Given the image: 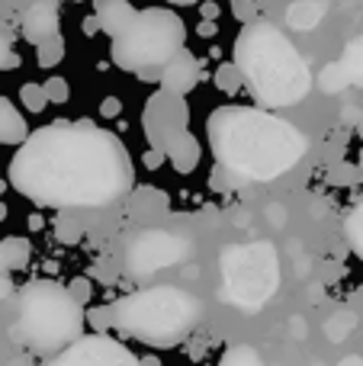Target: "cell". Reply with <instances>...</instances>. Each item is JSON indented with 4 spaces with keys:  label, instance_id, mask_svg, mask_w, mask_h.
<instances>
[{
    "label": "cell",
    "instance_id": "cell-18",
    "mask_svg": "<svg viewBox=\"0 0 363 366\" xmlns=\"http://www.w3.org/2000/svg\"><path fill=\"white\" fill-rule=\"evenodd\" d=\"M341 68H344L351 87H363V36L347 42L344 55H341Z\"/></svg>",
    "mask_w": 363,
    "mask_h": 366
},
{
    "label": "cell",
    "instance_id": "cell-13",
    "mask_svg": "<svg viewBox=\"0 0 363 366\" xmlns=\"http://www.w3.org/2000/svg\"><path fill=\"white\" fill-rule=\"evenodd\" d=\"M135 16H139V10L129 0H94V19L100 32H106L109 39H119L135 23Z\"/></svg>",
    "mask_w": 363,
    "mask_h": 366
},
{
    "label": "cell",
    "instance_id": "cell-36",
    "mask_svg": "<svg viewBox=\"0 0 363 366\" xmlns=\"http://www.w3.org/2000/svg\"><path fill=\"white\" fill-rule=\"evenodd\" d=\"M141 366H161L158 357H141Z\"/></svg>",
    "mask_w": 363,
    "mask_h": 366
},
{
    "label": "cell",
    "instance_id": "cell-19",
    "mask_svg": "<svg viewBox=\"0 0 363 366\" xmlns=\"http://www.w3.org/2000/svg\"><path fill=\"white\" fill-rule=\"evenodd\" d=\"M4 241V251H6V267L13 270H26L32 260V244L26 238H19V234H10V238H0Z\"/></svg>",
    "mask_w": 363,
    "mask_h": 366
},
{
    "label": "cell",
    "instance_id": "cell-33",
    "mask_svg": "<svg viewBox=\"0 0 363 366\" xmlns=\"http://www.w3.org/2000/svg\"><path fill=\"white\" fill-rule=\"evenodd\" d=\"M216 29H219L216 23H206V19L199 23V36H216Z\"/></svg>",
    "mask_w": 363,
    "mask_h": 366
},
{
    "label": "cell",
    "instance_id": "cell-39",
    "mask_svg": "<svg viewBox=\"0 0 363 366\" xmlns=\"http://www.w3.org/2000/svg\"><path fill=\"white\" fill-rule=\"evenodd\" d=\"M74 4H84V0H74Z\"/></svg>",
    "mask_w": 363,
    "mask_h": 366
},
{
    "label": "cell",
    "instance_id": "cell-3",
    "mask_svg": "<svg viewBox=\"0 0 363 366\" xmlns=\"http://www.w3.org/2000/svg\"><path fill=\"white\" fill-rule=\"evenodd\" d=\"M235 68L248 94L264 109H283L306 100L312 90V71L280 26L257 19L242 26L235 39Z\"/></svg>",
    "mask_w": 363,
    "mask_h": 366
},
{
    "label": "cell",
    "instance_id": "cell-35",
    "mask_svg": "<svg viewBox=\"0 0 363 366\" xmlns=\"http://www.w3.org/2000/svg\"><path fill=\"white\" fill-rule=\"evenodd\" d=\"M171 6H197V4H203V0H167Z\"/></svg>",
    "mask_w": 363,
    "mask_h": 366
},
{
    "label": "cell",
    "instance_id": "cell-16",
    "mask_svg": "<svg viewBox=\"0 0 363 366\" xmlns=\"http://www.w3.org/2000/svg\"><path fill=\"white\" fill-rule=\"evenodd\" d=\"M325 13H328L325 0H296V4L287 10V26L289 29L309 32V29H315V26L325 19Z\"/></svg>",
    "mask_w": 363,
    "mask_h": 366
},
{
    "label": "cell",
    "instance_id": "cell-34",
    "mask_svg": "<svg viewBox=\"0 0 363 366\" xmlns=\"http://www.w3.org/2000/svg\"><path fill=\"white\" fill-rule=\"evenodd\" d=\"M338 366H363V357H344Z\"/></svg>",
    "mask_w": 363,
    "mask_h": 366
},
{
    "label": "cell",
    "instance_id": "cell-30",
    "mask_svg": "<svg viewBox=\"0 0 363 366\" xmlns=\"http://www.w3.org/2000/svg\"><path fill=\"white\" fill-rule=\"evenodd\" d=\"M100 113H103V119H116V116L122 113V103H119V97H106V100L100 103Z\"/></svg>",
    "mask_w": 363,
    "mask_h": 366
},
{
    "label": "cell",
    "instance_id": "cell-10",
    "mask_svg": "<svg viewBox=\"0 0 363 366\" xmlns=\"http://www.w3.org/2000/svg\"><path fill=\"white\" fill-rule=\"evenodd\" d=\"M187 257V241L167 232H145L126 247V267L135 273H151Z\"/></svg>",
    "mask_w": 363,
    "mask_h": 366
},
{
    "label": "cell",
    "instance_id": "cell-37",
    "mask_svg": "<svg viewBox=\"0 0 363 366\" xmlns=\"http://www.w3.org/2000/svg\"><path fill=\"white\" fill-rule=\"evenodd\" d=\"M6 187H10V180H4V177H0V202H4V193H6Z\"/></svg>",
    "mask_w": 363,
    "mask_h": 366
},
{
    "label": "cell",
    "instance_id": "cell-15",
    "mask_svg": "<svg viewBox=\"0 0 363 366\" xmlns=\"http://www.w3.org/2000/svg\"><path fill=\"white\" fill-rule=\"evenodd\" d=\"M29 135H32V129H29V122H26V116L19 113L10 97L0 94V145L19 148Z\"/></svg>",
    "mask_w": 363,
    "mask_h": 366
},
{
    "label": "cell",
    "instance_id": "cell-6",
    "mask_svg": "<svg viewBox=\"0 0 363 366\" xmlns=\"http://www.w3.org/2000/svg\"><path fill=\"white\" fill-rule=\"evenodd\" d=\"M187 49V26L171 6H145L139 10L135 23L113 39V58L116 68L129 71L135 77H161L164 68Z\"/></svg>",
    "mask_w": 363,
    "mask_h": 366
},
{
    "label": "cell",
    "instance_id": "cell-12",
    "mask_svg": "<svg viewBox=\"0 0 363 366\" xmlns=\"http://www.w3.org/2000/svg\"><path fill=\"white\" fill-rule=\"evenodd\" d=\"M158 81H161V90H167V94L187 97L199 81H203V68H199V61L193 58V51L184 49V51H180V55L164 68V74H161Z\"/></svg>",
    "mask_w": 363,
    "mask_h": 366
},
{
    "label": "cell",
    "instance_id": "cell-32",
    "mask_svg": "<svg viewBox=\"0 0 363 366\" xmlns=\"http://www.w3.org/2000/svg\"><path fill=\"white\" fill-rule=\"evenodd\" d=\"M10 296H13V280H10V273H0V302Z\"/></svg>",
    "mask_w": 363,
    "mask_h": 366
},
{
    "label": "cell",
    "instance_id": "cell-8",
    "mask_svg": "<svg viewBox=\"0 0 363 366\" xmlns=\"http://www.w3.org/2000/svg\"><path fill=\"white\" fill-rule=\"evenodd\" d=\"M49 366H141V357L106 331H90L68 350L51 357Z\"/></svg>",
    "mask_w": 363,
    "mask_h": 366
},
{
    "label": "cell",
    "instance_id": "cell-11",
    "mask_svg": "<svg viewBox=\"0 0 363 366\" xmlns=\"http://www.w3.org/2000/svg\"><path fill=\"white\" fill-rule=\"evenodd\" d=\"M19 29H23V39L29 45H42V42H49V39L61 36V13H58V4L55 0H32L23 10Z\"/></svg>",
    "mask_w": 363,
    "mask_h": 366
},
{
    "label": "cell",
    "instance_id": "cell-28",
    "mask_svg": "<svg viewBox=\"0 0 363 366\" xmlns=\"http://www.w3.org/2000/svg\"><path fill=\"white\" fill-rule=\"evenodd\" d=\"M351 328H354V315H347V312H341V315H338V322H328L325 335L338 341V337H344V335H347V331H351Z\"/></svg>",
    "mask_w": 363,
    "mask_h": 366
},
{
    "label": "cell",
    "instance_id": "cell-26",
    "mask_svg": "<svg viewBox=\"0 0 363 366\" xmlns=\"http://www.w3.org/2000/svg\"><path fill=\"white\" fill-rule=\"evenodd\" d=\"M232 16L244 26L257 23L261 19V6H257V0H232Z\"/></svg>",
    "mask_w": 363,
    "mask_h": 366
},
{
    "label": "cell",
    "instance_id": "cell-2",
    "mask_svg": "<svg viewBox=\"0 0 363 366\" xmlns=\"http://www.w3.org/2000/svg\"><path fill=\"white\" fill-rule=\"evenodd\" d=\"M216 164L238 174L244 183H267L289 174L309 152V142L293 122L274 116L264 107H225L212 109L206 122Z\"/></svg>",
    "mask_w": 363,
    "mask_h": 366
},
{
    "label": "cell",
    "instance_id": "cell-23",
    "mask_svg": "<svg viewBox=\"0 0 363 366\" xmlns=\"http://www.w3.org/2000/svg\"><path fill=\"white\" fill-rule=\"evenodd\" d=\"M61 58H64V39L61 36L49 39V42H42V45H36L39 68H55V64H61Z\"/></svg>",
    "mask_w": 363,
    "mask_h": 366
},
{
    "label": "cell",
    "instance_id": "cell-20",
    "mask_svg": "<svg viewBox=\"0 0 363 366\" xmlns=\"http://www.w3.org/2000/svg\"><path fill=\"white\" fill-rule=\"evenodd\" d=\"M219 366H264V360L254 347H248V344H232V347L222 354Z\"/></svg>",
    "mask_w": 363,
    "mask_h": 366
},
{
    "label": "cell",
    "instance_id": "cell-9",
    "mask_svg": "<svg viewBox=\"0 0 363 366\" xmlns=\"http://www.w3.org/2000/svg\"><path fill=\"white\" fill-rule=\"evenodd\" d=\"M141 129H145L148 145L164 152V145L174 135L190 129V107H187V100L180 94L158 90V94L148 97L145 109H141Z\"/></svg>",
    "mask_w": 363,
    "mask_h": 366
},
{
    "label": "cell",
    "instance_id": "cell-24",
    "mask_svg": "<svg viewBox=\"0 0 363 366\" xmlns=\"http://www.w3.org/2000/svg\"><path fill=\"white\" fill-rule=\"evenodd\" d=\"M42 87H45V97H49V103H58V107H61V103L71 100V84L64 81L61 74H49Z\"/></svg>",
    "mask_w": 363,
    "mask_h": 366
},
{
    "label": "cell",
    "instance_id": "cell-21",
    "mask_svg": "<svg viewBox=\"0 0 363 366\" xmlns=\"http://www.w3.org/2000/svg\"><path fill=\"white\" fill-rule=\"evenodd\" d=\"M216 87L222 90L225 97H235L238 90L244 87V81H242V71L235 68V61H222L216 68Z\"/></svg>",
    "mask_w": 363,
    "mask_h": 366
},
{
    "label": "cell",
    "instance_id": "cell-38",
    "mask_svg": "<svg viewBox=\"0 0 363 366\" xmlns=\"http://www.w3.org/2000/svg\"><path fill=\"white\" fill-rule=\"evenodd\" d=\"M6 219V206H4V202H0V222H4Z\"/></svg>",
    "mask_w": 363,
    "mask_h": 366
},
{
    "label": "cell",
    "instance_id": "cell-1",
    "mask_svg": "<svg viewBox=\"0 0 363 366\" xmlns=\"http://www.w3.org/2000/svg\"><path fill=\"white\" fill-rule=\"evenodd\" d=\"M6 180L42 209H96L132 189L135 164L116 132L90 119H55L16 148Z\"/></svg>",
    "mask_w": 363,
    "mask_h": 366
},
{
    "label": "cell",
    "instance_id": "cell-17",
    "mask_svg": "<svg viewBox=\"0 0 363 366\" xmlns=\"http://www.w3.org/2000/svg\"><path fill=\"white\" fill-rule=\"evenodd\" d=\"M344 238H347V244H351L354 257L363 264V196L354 202V209L344 219Z\"/></svg>",
    "mask_w": 363,
    "mask_h": 366
},
{
    "label": "cell",
    "instance_id": "cell-5",
    "mask_svg": "<svg viewBox=\"0 0 363 366\" xmlns=\"http://www.w3.org/2000/svg\"><path fill=\"white\" fill-rule=\"evenodd\" d=\"M87 309L55 280H32L19 290V337L39 354H61L84 337Z\"/></svg>",
    "mask_w": 363,
    "mask_h": 366
},
{
    "label": "cell",
    "instance_id": "cell-31",
    "mask_svg": "<svg viewBox=\"0 0 363 366\" xmlns=\"http://www.w3.org/2000/svg\"><path fill=\"white\" fill-rule=\"evenodd\" d=\"M199 13H203L206 23H216V19H219V4H212V0H203V4H199Z\"/></svg>",
    "mask_w": 363,
    "mask_h": 366
},
{
    "label": "cell",
    "instance_id": "cell-27",
    "mask_svg": "<svg viewBox=\"0 0 363 366\" xmlns=\"http://www.w3.org/2000/svg\"><path fill=\"white\" fill-rule=\"evenodd\" d=\"M68 290H71V296H74L81 305H87V302H90V296H94V286H90V280H87V277L71 280Z\"/></svg>",
    "mask_w": 363,
    "mask_h": 366
},
{
    "label": "cell",
    "instance_id": "cell-14",
    "mask_svg": "<svg viewBox=\"0 0 363 366\" xmlns=\"http://www.w3.org/2000/svg\"><path fill=\"white\" fill-rule=\"evenodd\" d=\"M164 158L171 161V167L177 174H193L199 167V161H203V145H199V139L190 129H184L164 145Z\"/></svg>",
    "mask_w": 363,
    "mask_h": 366
},
{
    "label": "cell",
    "instance_id": "cell-29",
    "mask_svg": "<svg viewBox=\"0 0 363 366\" xmlns=\"http://www.w3.org/2000/svg\"><path fill=\"white\" fill-rule=\"evenodd\" d=\"M13 68H19V55L6 39H0V71H13Z\"/></svg>",
    "mask_w": 363,
    "mask_h": 366
},
{
    "label": "cell",
    "instance_id": "cell-22",
    "mask_svg": "<svg viewBox=\"0 0 363 366\" xmlns=\"http://www.w3.org/2000/svg\"><path fill=\"white\" fill-rule=\"evenodd\" d=\"M19 103L26 107V113H45L49 109V97H45V87L42 84H23L19 87Z\"/></svg>",
    "mask_w": 363,
    "mask_h": 366
},
{
    "label": "cell",
    "instance_id": "cell-4",
    "mask_svg": "<svg viewBox=\"0 0 363 366\" xmlns=\"http://www.w3.org/2000/svg\"><path fill=\"white\" fill-rule=\"evenodd\" d=\"M199 318V302L177 286H151L116 299L113 305L87 312V325L94 331H122L132 341L148 347H174L180 344Z\"/></svg>",
    "mask_w": 363,
    "mask_h": 366
},
{
    "label": "cell",
    "instance_id": "cell-25",
    "mask_svg": "<svg viewBox=\"0 0 363 366\" xmlns=\"http://www.w3.org/2000/svg\"><path fill=\"white\" fill-rule=\"evenodd\" d=\"M322 74H325V77H322V87H325V94L351 87V81H347V74H344V68H341V61H338V64H328Z\"/></svg>",
    "mask_w": 363,
    "mask_h": 366
},
{
    "label": "cell",
    "instance_id": "cell-7",
    "mask_svg": "<svg viewBox=\"0 0 363 366\" xmlns=\"http://www.w3.org/2000/svg\"><path fill=\"white\" fill-rule=\"evenodd\" d=\"M277 280H280V264L267 241L235 244L222 251V283L229 302L244 305V309H261L274 296Z\"/></svg>",
    "mask_w": 363,
    "mask_h": 366
}]
</instances>
